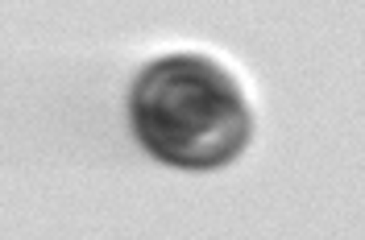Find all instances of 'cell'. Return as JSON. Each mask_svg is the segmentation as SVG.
<instances>
[{
  "label": "cell",
  "instance_id": "cell-1",
  "mask_svg": "<svg viewBox=\"0 0 365 240\" xmlns=\"http://www.w3.org/2000/svg\"><path fill=\"white\" fill-rule=\"evenodd\" d=\"M133 132L158 162L179 170L228 166L250 145L253 112L225 66L200 54H166L129 91Z\"/></svg>",
  "mask_w": 365,
  "mask_h": 240
}]
</instances>
